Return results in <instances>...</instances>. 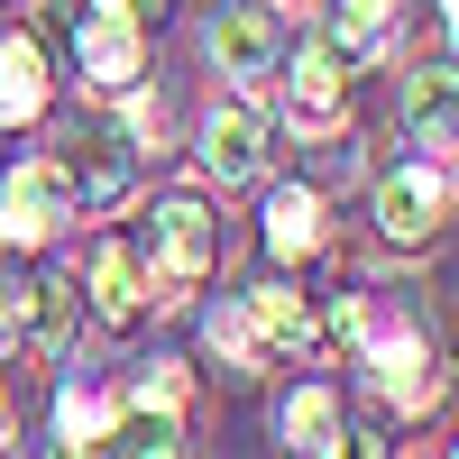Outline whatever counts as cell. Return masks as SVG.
Here are the masks:
<instances>
[{"label":"cell","mask_w":459,"mask_h":459,"mask_svg":"<svg viewBox=\"0 0 459 459\" xmlns=\"http://www.w3.org/2000/svg\"><path fill=\"white\" fill-rule=\"evenodd\" d=\"M322 28H331V47L350 56V65H368V56H386V47H395L404 0H331V10H322Z\"/></svg>","instance_id":"obj_18"},{"label":"cell","mask_w":459,"mask_h":459,"mask_svg":"<svg viewBox=\"0 0 459 459\" xmlns=\"http://www.w3.org/2000/svg\"><path fill=\"white\" fill-rule=\"evenodd\" d=\"M340 359L368 377V395L386 413H432L450 395V368L432 350V331L413 313H395V303H377L368 285H359V322H350V340H340Z\"/></svg>","instance_id":"obj_1"},{"label":"cell","mask_w":459,"mask_h":459,"mask_svg":"<svg viewBox=\"0 0 459 459\" xmlns=\"http://www.w3.org/2000/svg\"><path fill=\"white\" fill-rule=\"evenodd\" d=\"M138 266H147V303H184L221 266V212L203 194H166L138 230Z\"/></svg>","instance_id":"obj_2"},{"label":"cell","mask_w":459,"mask_h":459,"mask_svg":"<svg viewBox=\"0 0 459 459\" xmlns=\"http://www.w3.org/2000/svg\"><path fill=\"white\" fill-rule=\"evenodd\" d=\"M101 10H120V19H138V28H157V19H166V0H101Z\"/></svg>","instance_id":"obj_22"},{"label":"cell","mask_w":459,"mask_h":459,"mask_svg":"<svg viewBox=\"0 0 459 459\" xmlns=\"http://www.w3.org/2000/svg\"><path fill=\"white\" fill-rule=\"evenodd\" d=\"M83 313H92L101 331H129V322L147 313V266H138L129 239H101V248H92V266H83Z\"/></svg>","instance_id":"obj_13"},{"label":"cell","mask_w":459,"mask_h":459,"mask_svg":"<svg viewBox=\"0 0 459 459\" xmlns=\"http://www.w3.org/2000/svg\"><path fill=\"white\" fill-rule=\"evenodd\" d=\"M203 350H212L230 377H266V368H276V350H266V331L248 322V303H239V294L203 313Z\"/></svg>","instance_id":"obj_19"},{"label":"cell","mask_w":459,"mask_h":459,"mask_svg":"<svg viewBox=\"0 0 459 459\" xmlns=\"http://www.w3.org/2000/svg\"><path fill=\"white\" fill-rule=\"evenodd\" d=\"M450 120H459V83H450V47H432L404 74V147L413 157H450Z\"/></svg>","instance_id":"obj_12"},{"label":"cell","mask_w":459,"mask_h":459,"mask_svg":"<svg viewBox=\"0 0 459 459\" xmlns=\"http://www.w3.org/2000/svg\"><path fill=\"white\" fill-rule=\"evenodd\" d=\"M0 441H10V377H0Z\"/></svg>","instance_id":"obj_23"},{"label":"cell","mask_w":459,"mask_h":459,"mask_svg":"<svg viewBox=\"0 0 459 459\" xmlns=\"http://www.w3.org/2000/svg\"><path fill=\"white\" fill-rule=\"evenodd\" d=\"M322 239H331L322 184H276V194H266V257H276V266H303V257H322Z\"/></svg>","instance_id":"obj_15"},{"label":"cell","mask_w":459,"mask_h":459,"mask_svg":"<svg viewBox=\"0 0 459 459\" xmlns=\"http://www.w3.org/2000/svg\"><path fill=\"white\" fill-rule=\"evenodd\" d=\"M65 37H74V74L101 92V101H120L138 74H147V28L138 19H120V10H65Z\"/></svg>","instance_id":"obj_7"},{"label":"cell","mask_w":459,"mask_h":459,"mask_svg":"<svg viewBox=\"0 0 459 459\" xmlns=\"http://www.w3.org/2000/svg\"><path fill=\"white\" fill-rule=\"evenodd\" d=\"M110 413H120V386H110V377H65L56 386V450H101Z\"/></svg>","instance_id":"obj_17"},{"label":"cell","mask_w":459,"mask_h":459,"mask_svg":"<svg viewBox=\"0 0 459 459\" xmlns=\"http://www.w3.org/2000/svg\"><path fill=\"white\" fill-rule=\"evenodd\" d=\"M203 47H212V65L239 92H257V83H276V65H285V10L276 0H221Z\"/></svg>","instance_id":"obj_6"},{"label":"cell","mask_w":459,"mask_h":459,"mask_svg":"<svg viewBox=\"0 0 459 459\" xmlns=\"http://www.w3.org/2000/svg\"><path fill=\"white\" fill-rule=\"evenodd\" d=\"M65 221H74V194H65L56 157H19L0 175V248H47Z\"/></svg>","instance_id":"obj_8"},{"label":"cell","mask_w":459,"mask_h":459,"mask_svg":"<svg viewBox=\"0 0 459 459\" xmlns=\"http://www.w3.org/2000/svg\"><path fill=\"white\" fill-rule=\"evenodd\" d=\"M120 395L129 404H157V413H184V404H194V368H184V359H147Z\"/></svg>","instance_id":"obj_21"},{"label":"cell","mask_w":459,"mask_h":459,"mask_svg":"<svg viewBox=\"0 0 459 459\" xmlns=\"http://www.w3.org/2000/svg\"><path fill=\"white\" fill-rule=\"evenodd\" d=\"M101 450H138V459H175V450H184V413H157V404H129V395H120V413H110V432H101Z\"/></svg>","instance_id":"obj_20"},{"label":"cell","mask_w":459,"mask_h":459,"mask_svg":"<svg viewBox=\"0 0 459 459\" xmlns=\"http://www.w3.org/2000/svg\"><path fill=\"white\" fill-rule=\"evenodd\" d=\"M276 432H285V450H313V459H340V450H359L340 386H294V395L276 404Z\"/></svg>","instance_id":"obj_14"},{"label":"cell","mask_w":459,"mask_h":459,"mask_svg":"<svg viewBox=\"0 0 459 459\" xmlns=\"http://www.w3.org/2000/svg\"><path fill=\"white\" fill-rule=\"evenodd\" d=\"M56 101V65H47V37L10 28L0 37V129H37Z\"/></svg>","instance_id":"obj_11"},{"label":"cell","mask_w":459,"mask_h":459,"mask_svg":"<svg viewBox=\"0 0 459 459\" xmlns=\"http://www.w3.org/2000/svg\"><path fill=\"white\" fill-rule=\"evenodd\" d=\"M74 331H83V285L74 276H37L19 285V313H10V359H65L74 350Z\"/></svg>","instance_id":"obj_10"},{"label":"cell","mask_w":459,"mask_h":459,"mask_svg":"<svg viewBox=\"0 0 459 459\" xmlns=\"http://www.w3.org/2000/svg\"><path fill=\"white\" fill-rule=\"evenodd\" d=\"M194 147H203V175H212V184H257V175H266V110H257L248 92L212 101L203 129H194Z\"/></svg>","instance_id":"obj_9"},{"label":"cell","mask_w":459,"mask_h":459,"mask_svg":"<svg viewBox=\"0 0 459 459\" xmlns=\"http://www.w3.org/2000/svg\"><path fill=\"white\" fill-rule=\"evenodd\" d=\"M248 303V322L266 331V350H322V313H313V294H303V285H285V276H266V285H248L239 294Z\"/></svg>","instance_id":"obj_16"},{"label":"cell","mask_w":459,"mask_h":459,"mask_svg":"<svg viewBox=\"0 0 459 459\" xmlns=\"http://www.w3.org/2000/svg\"><path fill=\"white\" fill-rule=\"evenodd\" d=\"M368 212H377V239H386V248H432L450 230V157H395V166H377Z\"/></svg>","instance_id":"obj_3"},{"label":"cell","mask_w":459,"mask_h":459,"mask_svg":"<svg viewBox=\"0 0 459 459\" xmlns=\"http://www.w3.org/2000/svg\"><path fill=\"white\" fill-rule=\"evenodd\" d=\"M47 157H56V175H65L74 212H120V203L138 194V147H129V129H110V120L65 129Z\"/></svg>","instance_id":"obj_5"},{"label":"cell","mask_w":459,"mask_h":459,"mask_svg":"<svg viewBox=\"0 0 459 459\" xmlns=\"http://www.w3.org/2000/svg\"><path fill=\"white\" fill-rule=\"evenodd\" d=\"M285 120L294 138H322V129H350V56L331 47V28H285Z\"/></svg>","instance_id":"obj_4"}]
</instances>
